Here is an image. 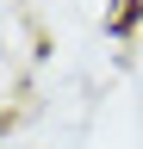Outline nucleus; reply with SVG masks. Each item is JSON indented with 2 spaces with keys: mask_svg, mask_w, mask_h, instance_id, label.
<instances>
[{
  "mask_svg": "<svg viewBox=\"0 0 143 149\" xmlns=\"http://www.w3.org/2000/svg\"><path fill=\"white\" fill-rule=\"evenodd\" d=\"M137 25H143V0H112V13H106V37H137Z\"/></svg>",
  "mask_w": 143,
  "mask_h": 149,
  "instance_id": "1",
  "label": "nucleus"
}]
</instances>
